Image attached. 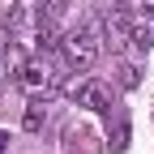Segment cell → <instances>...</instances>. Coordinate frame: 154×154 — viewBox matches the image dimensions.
I'll return each instance as SVG.
<instances>
[{"mask_svg": "<svg viewBox=\"0 0 154 154\" xmlns=\"http://www.w3.org/2000/svg\"><path fill=\"white\" fill-rule=\"evenodd\" d=\"M99 47H103V38L94 26H77L69 34H60V51H64V60L73 64V73H86L94 60H99Z\"/></svg>", "mask_w": 154, "mask_h": 154, "instance_id": "obj_1", "label": "cell"}, {"mask_svg": "<svg viewBox=\"0 0 154 154\" xmlns=\"http://www.w3.org/2000/svg\"><path fill=\"white\" fill-rule=\"evenodd\" d=\"M128 13H120V9H111L107 13V22H103V47H111V51H124L128 47Z\"/></svg>", "mask_w": 154, "mask_h": 154, "instance_id": "obj_2", "label": "cell"}, {"mask_svg": "<svg viewBox=\"0 0 154 154\" xmlns=\"http://www.w3.org/2000/svg\"><path fill=\"white\" fill-rule=\"evenodd\" d=\"M77 103L90 107V111H107V107H111V86H107V82H94V77H86L82 90H77Z\"/></svg>", "mask_w": 154, "mask_h": 154, "instance_id": "obj_3", "label": "cell"}, {"mask_svg": "<svg viewBox=\"0 0 154 154\" xmlns=\"http://www.w3.org/2000/svg\"><path fill=\"white\" fill-rule=\"evenodd\" d=\"M17 86H22L26 94H34V99H38V94H47V90H51V73H47L43 64L26 60V69L17 73Z\"/></svg>", "mask_w": 154, "mask_h": 154, "instance_id": "obj_4", "label": "cell"}, {"mask_svg": "<svg viewBox=\"0 0 154 154\" xmlns=\"http://www.w3.org/2000/svg\"><path fill=\"white\" fill-rule=\"evenodd\" d=\"M26 60H30V56H26V47L9 38V43L0 47V77H13V82H17V73L26 69Z\"/></svg>", "mask_w": 154, "mask_h": 154, "instance_id": "obj_5", "label": "cell"}, {"mask_svg": "<svg viewBox=\"0 0 154 154\" xmlns=\"http://www.w3.org/2000/svg\"><path fill=\"white\" fill-rule=\"evenodd\" d=\"M34 43L43 47V51L60 47V30H56V22H51V17H38V26H34Z\"/></svg>", "mask_w": 154, "mask_h": 154, "instance_id": "obj_6", "label": "cell"}, {"mask_svg": "<svg viewBox=\"0 0 154 154\" xmlns=\"http://www.w3.org/2000/svg\"><path fill=\"white\" fill-rule=\"evenodd\" d=\"M43 120H47V107H43V99H34V103L26 107V116H22V128H26V133H38Z\"/></svg>", "mask_w": 154, "mask_h": 154, "instance_id": "obj_7", "label": "cell"}, {"mask_svg": "<svg viewBox=\"0 0 154 154\" xmlns=\"http://www.w3.org/2000/svg\"><path fill=\"white\" fill-rule=\"evenodd\" d=\"M128 38H133L141 51H150V47H154V22H133V26H128Z\"/></svg>", "mask_w": 154, "mask_h": 154, "instance_id": "obj_8", "label": "cell"}, {"mask_svg": "<svg viewBox=\"0 0 154 154\" xmlns=\"http://www.w3.org/2000/svg\"><path fill=\"white\" fill-rule=\"evenodd\" d=\"M22 22H26V9H22V5H9V13H5V26H9V30H17Z\"/></svg>", "mask_w": 154, "mask_h": 154, "instance_id": "obj_9", "label": "cell"}, {"mask_svg": "<svg viewBox=\"0 0 154 154\" xmlns=\"http://www.w3.org/2000/svg\"><path fill=\"white\" fill-rule=\"evenodd\" d=\"M137 82H141V77H137V69H133V64H120V86H124V90H133Z\"/></svg>", "mask_w": 154, "mask_h": 154, "instance_id": "obj_10", "label": "cell"}, {"mask_svg": "<svg viewBox=\"0 0 154 154\" xmlns=\"http://www.w3.org/2000/svg\"><path fill=\"white\" fill-rule=\"evenodd\" d=\"M141 5H146V13H150V17H154V0H141Z\"/></svg>", "mask_w": 154, "mask_h": 154, "instance_id": "obj_11", "label": "cell"}, {"mask_svg": "<svg viewBox=\"0 0 154 154\" xmlns=\"http://www.w3.org/2000/svg\"><path fill=\"white\" fill-rule=\"evenodd\" d=\"M5 141H9V137H5V133H0V150H5Z\"/></svg>", "mask_w": 154, "mask_h": 154, "instance_id": "obj_12", "label": "cell"}]
</instances>
